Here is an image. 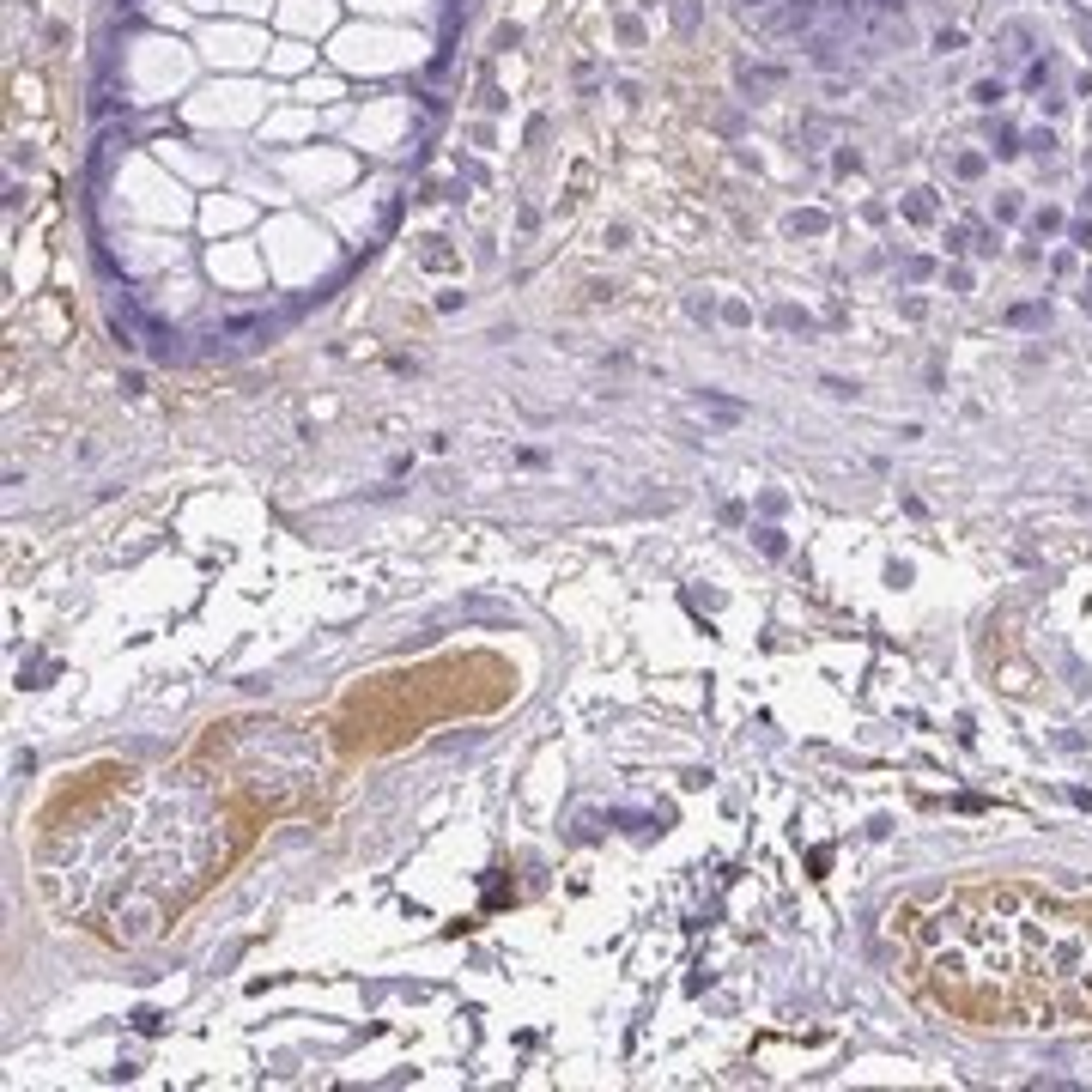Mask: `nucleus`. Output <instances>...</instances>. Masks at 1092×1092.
<instances>
[{
    "instance_id": "1",
    "label": "nucleus",
    "mask_w": 1092,
    "mask_h": 1092,
    "mask_svg": "<svg viewBox=\"0 0 1092 1092\" xmlns=\"http://www.w3.org/2000/svg\"><path fill=\"white\" fill-rule=\"evenodd\" d=\"M231 855V814L201 765L140 771L55 814L37 844V886L116 947H146Z\"/></svg>"
},
{
    "instance_id": "2",
    "label": "nucleus",
    "mask_w": 1092,
    "mask_h": 1092,
    "mask_svg": "<svg viewBox=\"0 0 1092 1092\" xmlns=\"http://www.w3.org/2000/svg\"><path fill=\"white\" fill-rule=\"evenodd\" d=\"M941 995H989L995 1007H1087L1092 1001V917H1068L1007 886L959 898L923 929Z\"/></svg>"
},
{
    "instance_id": "3",
    "label": "nucleus",
    "mask_w": 1092,
    "mask_h": 1092,
    "mask_svg": "<svg viewBox=\"0 0 1092 1092\" xmlns=\"http://www.w3.org/2000/svg\"><path fill=\"white\" fill-rule=\"evenodd\" d=\"M213 759L231 771V783L285 807L310 795L328 777V746L304 723H231L213 740Z\"/></svg>"
},
{
    "instance_id": "4",
    "label": "nucleus",
    "mask_w": 1092,
    "mask_h": 1092,
    "mask_svg": "<svg viewBox=\"0 0 1092 1092\" xmlns=\"http://www.w3.org/2000/svg\"><path fill=\"white\" fill-rule=\"evenodd\" d=\"M765 6H771V0H740V12H746V18H752V12H765Z\"/></svg>"
}]
</instances>
